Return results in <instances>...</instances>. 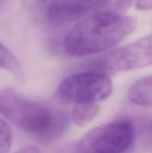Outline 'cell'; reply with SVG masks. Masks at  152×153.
<instances>
[{
    "label": "cell",
    "mask_w": 152,
    "mask_h": 153,
    "mask_svg": "<svg viewBox=\"0 0 152 153\" xmlns=\"http://www.w3.org/2000/svg\"><path fill=\"white\" fill-rule=\"evenodd\" d=\"M137 26V20L114 12L93 13L75 23L67 32L64 45L73 56L97 54L118 44Z\"/></svg>",
    "instance_id": "1"
},
{
    "label": "cell",
    "mask_w": 152,
    "mask_h": 153,
    "mask_svg": "<svg viewBox=\"0 0 152 153\" xmlns=\"http://www.w3.org/2000/svg\"><path fill=\"white\" fill-rule=\"evenodd\" d=\"M0 113L21 130L46 143L60 137L68 126V117L63 110L10 88L0 91Z\"/></svg>",
    "instance_id": "2"
},
{
    "label": "cell",
    "mask_w": 152,
    "mask_h": 153,
    "mask_svg": "<svg viewBox=\"0 0 152 153\" xmlns=\"http://www.w3.org/2000/svg\"><path fill=\"white\" fill-rule=\"evenodd\" d=\"M13 134L10 126L0 118V153H8L12 146Z\"/></svg>",
    "instance_id": "10"
},
{
    "label": "cell",
    "mask_w": 152,
    "mask_h": 153,
    "mask_svg": "<svg viewBox=\"0 0 152 153\" xmlns=\"http://www.w3.org/2000/svg\"><path fill=\"white\" fill-rule=\"evenodd\" d=\"M0 68L12 73L18 79H22V69L16 56L0 42Z\"/></svg>",
    "instance_id": "9"
},
{
    "label": "cell",
    "mask_w": 152,
    "mask_h": 153,
    "mask_svg": "<svg viewBox=\"0 0 152 153\" xmlns=\"http://www.w3.org/2000/svg\"><path fill=\"white\" fill-rule=\"evenodd\" d=\"M112 91L113 85L108 75L92 71L67 76L58 85L56 95L64 104H96L107 100Z\"/></svg>",
    "instance_id": "3"
},
{
    "label": "cell",
    "mask_w": 152,
    "mask_h": 153,
    "mask_svg": "<svg viewBox=\"0 0 152 153\" xmlns=\"http://www.w3.org/2000/svg\"><path fill=\"white\" fill-rule=\"evenodd\" d=\"M152 65V34L114 50L97 63L100 73L132 71Z\"/></svg>",
    "instance_id": "6"
},
{
    "label": "cell",
    "mask_w": 152,
    "mask_h": 153,
    "mask_svg": "<svg viewBox=\"0 0 152 153\" xmlns=\"http://www.w3.org/2000/svg\"><path fill=\"white\" fill-rule=\"evenodd\" d=\"M151 138H152V125H151Z\"/></svg>",
    "instance_id": "13"
},
{
    "label": "cell",
    "mask_w": 152,
    "mask_h": 153,
    "mask_svg": "<svg viewBox=\"0 0 152 153\" xmlns=\"http://www.w3.org/2000/svg\"><path fill=\"white\" fill-rule=\"evenodd\" d=\"M99 106L97 104H82L76 105L71 115L73 123L78 127L88 126L98 115Z\"/></svg>",
    "instance_id": "8"
},
{
    "label": "cell",
    "mask_w": 152,
    "mask_h": 153,
    "mask_svg": "<svg viewBox=\"0 0 152 153\" xmlns=\"http://www.w3.org/2000/svg\"><path fill=\"white\" fill-rule=\"evenodd\" d=\"M13 153H40L39 149L34 147V146H26L23 147L18 151H16L15 152Z\"/></svg>",
    "instance_id": "12"
},
{
    "label": "cell",
    "mask_w": 152,
    "mask_h": 153,
    "mask_svg": "<svg viewBox=\"0 0 152 153\" xmlns=\"http://www.w3.org/2000/svg\"><path fill=\"white\" fill-rule=\"evenodd\" d=\"M135 131L128 120L97 126L78 143L76 153H125L134 143Z\"/></svg>",
    "instance_id": "4"
},
{
    "label": "cell",
    "mask_w": 152,
    "mask_h": 153,
    "mask_svg": "<svg viewBox=\"0 0 152 153\" xmlns=\"http://www.w3.org/2000/svg\"><path fill=\"white\" fill-rule=\"evenodd\" d=\"M132 4L131 1H54L48 3L46 16L51 24L64 25L100 11L124 14Z\"/></svg>",
    "instance_id": "5"
},
{
    "label": "cell",
    "mask_w": 152,
    "mask_h": 153,
    "mask_svg": "<svg viewBox=\"0 0 152 153\" xmlns=\"http://www.w3.org/2000/svg\"><path fill=\"white\" fill-rule=\"evenodd\" d=\"M129 100L138 106H152V75L135 82L128 92Z\"/></svg>",
    "instance_id": "7"
},
{
    "label": "cell",
    "mask_w": 152,
    "mask_h": 153,
    "mask_svg": "<svg viewBox=\"0 0 152 153\" xmlns=\"http://www.w3.org/2000/svg\"><path fill=\"white\" fill-rule=\"evenodd\" d=\"M137 10L140 11H150L152 10V1H137L133 3Z\"/></svg>",
    "instance_id": "11"
}]
</instances>
